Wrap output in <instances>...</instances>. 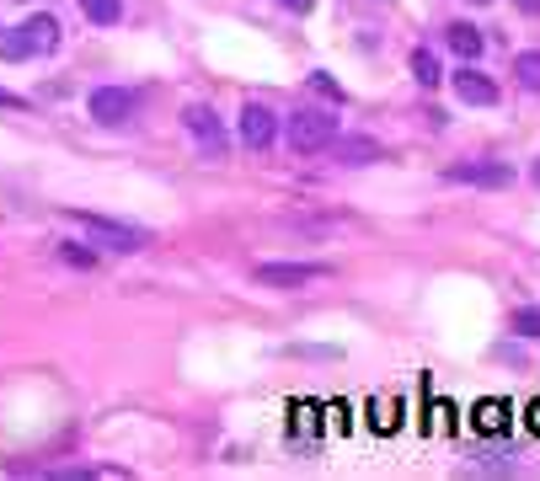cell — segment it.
Wrapping results in <instances>:
<instances>
[{
    "instance_id": "obj_5",
    "label": "cell",
    "mask_w": 540,
    "mask_h": 481,
    "mask_svg": "<svg viewBox=\"0 0 540 481\" xmlns=\"http://www.w3.org/2000/svg\"><path fill=\"white\" fill-rule=\"evenodd\" d=\"M273 139H279V118H273V107L246 102V107H241V145H246V150H268Z\"/></svg>"
},
{
    "instance_id": "obj_18",
    "label": "cell",
    "mask_w": 540,
    "mask_h": 481,
    "mask_svg": "<svg viewBox=\"0 0 540 481\" xmlns=\"http://www.w3.org/2000/svg\"><path fill=\"white\" fill-rule=\"evenodd\" d=\"M311 91H321V97H332V102H343V86H337L332 75H321V70L311 75Z\"/></svg>"
},
{
    "instance_id": "obj_17",
    "label": "cell",
    "mask_w": 540,
    "mask_h": 481,
    "mask_svg": "<svg viewBox=\"0 0 540 481\" xmlns=\"http://www.w3.org/2000/svg\"><path fill=\"white\" fill-rule=\"evenodd\" d=\"M476 423L498 428V423H508V407H498V401H482V407H476Z\"/></svg>"
},
{
    "instance_id": "obj_14",
    "label": "cell",
    "mask_w": 540,
    "mask_h": 481,
    "mask_svg": "<svg viewBox=\"0 0 540 481\" xmlns=\"http://www.w3.org/2000/svg\"><path fill=\"white\" fill-rule=\"evenodd\" d=\"M0 59H33V54H27L22 27H0Z\"/></svg>"
},
{
    "instance_id": "obj_12",
    "label": "cell",
    "mask_w": 540,
    "mask_h": 481,
    "mask_svg": "<svg viewBox=\"0 0 540 481\" xmlns=\"http://www.w3.org/2000/svg\"><path fill=\"white\" fill-rule=\"evenodd\" d=\"M514 70H519V86L524 91H540V49H524L514 59Z\"/></svg>"
},
{
    "instance_id": "obj_24",
    "label": "cell",
    "mask_w": 540,
    "mask_h": 481,
    "mask_svg": "<svg viewBox=\"0 0 540 481\" xmlns=\"http://www.w3.org/2000/svg\"><path fill=\"white\" fill-rule=\"evenodd\" d=\"M476 6H492V0H476Z\"/></svg>"
},
{
    "instance_id": "obj_19",
    "label": "cell",
    "mask_w": 540,
    "mask_h": 481,
    "mask_svg": "<svg viewBox=\"0 0 540 481\" xmlns=\"http://www.w3.org/2000/svg\"><path fill=\"white\" fill-rule=\"evenodd\" d=\"M59 257H65V262H75V268H91V262H97V257L86 252V246H65V252H59Z\"/></svg>"
},
{
    "instance_id": "obj_6",
    "label": "cell",
    "mask_w": 540,
    "mask_h": 481,
    "mask_svg": "<svg viewBox=\"0 0 540 481\" xmlns=\"http://www.w3.org/2000/svg\"><path fill=\"white\" fill-rule=\"evenodd\" d=\"M86 107H91V118H97V123H107V129H113V123H129L134 91H123V86H97Z\"/></svg>"
},
{
    "instance_id": "obj_13",
    "label": "cell",
    "mask_w": 540,
    "mask_h": 481,
    "mask_svg": "<svg viewBox=\"0 0 540 481\" xmlns=\"http://www.w3.org/2000/svg\"><path fill=\"white\" fill-rule=\"evenodd\" d=\"M412 75H418V86H439V59L428 49H412Z\"/></svg>"
},
{
    "instance_id": "obj_11",
    "label": "cell",
    "mask_w": 540,
    "mask_h": 481,
    "mask_svg": "<svg viewBox=\"0 0 540 481\" xmlns=\"http://www.w3.org/2000/svg\"><path fill=\"white\" fill-rule=\"evenodd\" d=\"M81 11H86V17L97 22V27H118V17H123L118 0H81Z\"/></svg>"
},
{
    "instance_id": "obj_9",
    "label": "cell",
    "mask_w": 540,
    "mask_h": 481,
    "mask_svg": "<svg viewBox=\"0 0 540 481\" xmlns=\"http://www.w3.org/2000/svg\"><path fill=\"white\" fill-rule=\"evenodd\" d=\"M22 38H27V54H54L59 49V22L49 17V11H43V17H27Z\"/></svg>"
},
{
    "instance_id": "obj_23",
    "label": "cell",
    "mask_w": 540,
    "mask_h": 481,
    "mask_svg": "<svg viewBox=\"0 0 540 481\" xmlns=\"http://www.w3.org/2000/svg\"><path fill=\"white\" fill-rule=\"evenodd\" d=\"M530 182H535V188H540V161H535V166H530Z\"/></svg>"
},
{
    "instance_id": "obj_1",
    "label": "cell",
    "mask_w": 540,
    "mask_h": 481,
    "mask_svg": "<svg viewBox=\"0 0 540 481\" xmlns=\"http://www.w3.org/2000/svg\"><path fill=\"white\" fill-rule=\"evenodd\" d=\"M332 139H337V113H327V107H305V113L289 118V150L316 155V150H327Z\"/></svg>"
},
{
    "instance_id": "obj_15",
    "label": "cell",
    "mask_w": 540,
    "mask_h": 481,
    "mask_svg": "<svg viewBox=\"0 0 540 481\" xmlns=\"http://www.w3.org/2000/svg\"><path fill=\"white\" fill-rule=\"evenodd\" d=\"M514 332H519V337H540V305L514 310Z\"/></svg>"
},
{
    "instance_id": "obj_20",
    "label": "cell",
    "mask_w": 540,
    "mask_h": 481,
    "mask_svg": "<svg viewBox=\"0 0 540 481\" xmlns=\"http://www.w3.org/2000/svg\"><path fill=\"white\" fill-rule=\"evenodd\" d=\"M279 6H284V11H295V17H305V11L316 6V0H279Z\"/></svg>"
},
{
    "instance_id": "obj_16",
    "label": "cell",
    "mask_w": 540,
    "mask_h": 481,
    "mask_svg": "<svg viewBox=\"0 0 540 481\" xmlns=\"http://www.w3.org/2000/svg\"><path fill=\"white\" fill-rule=\"evenodd\" d=\"M380 145H369V139H348L343 145V161H375Z\"/></svg>"
},
{
    "instance_id": "obj_2",
    "label": "cell",
    "mask_w": 540,
    "mask_h": 481,
    "mask_svg": "<svg viewBox=\"0 0 540 481\" xmlns=\"http://www.w3.org/2000/svg\"><path fill=\"white\" fill-rule=\"evenodd\" d=\"M65 214H70L81 230H91V236H97L107 252H140V246H145V230H134V225L102 220V214H75V209H65Z\"/></svg>"
},
{
    "instance_id": "obj_22",
    "label": "cell",
    "mask_w": 540,
    "mask_h": 481,
    "mask_svg": "<svg viewBox=\"0 0 540 481\" xmlns=\"http://www.w3.org/2000/svg\"><path fill=\"white\" fill-rule=\"evenodd\" d=\"M0 107H22V97L17 91H0Z\"/></svg>"
},
{
    "instance_id": "obj_3",
    "label": "cell",
    "mask_w": 540,
    "mask_h": 481,
    "mask_svg": "<svg viewBox=\"0 0 540 481\" xmlns=\"http://www.w3.org/2000/svg\"><path fill=\"white\" fill-rule=\"evenodd\" d=\"M327 273H332L327 262H262L257 284H268V289H300V284H316V278H327Z\"/></svg>"
},
{
    "instance_id": "obj_4",
    "label": "cell",
    "mask_w": 540,
    "mask_h": 481,
    "mask_svg": "<svg viewBox=\"0 0 540 481\" xmlns=\"http://www.w3.org/2000/svg\"><path fill=\"white\" fill-rule=\"evenodd\" d=\"M444 182H466V188H508V182H514V166H508V161H466V166H450Z\"/></svg>"
},
{
    "instance_id": "obj_7",
    "label": "cell",
    "mask_w": 540,
    "mask_h": 481,
    "mask_svg": "<svg viewBox=\"0 0 540 481\" xmlns=\"http://www.w3.org/2000/svg\"><path fill=\"white\" fill-rule=\"evenodd\" d=\"M182 123H188V134L198 139V145H209V155H220V150H225V134H220V118H214V107L193 102L188 113H182Z\"/></svg>"
},
{
    "instance_id": "obj_10",
    "label": "cell",
    "mask_w": 540,
    "mask_h": 481,
    "mask_svg": "<svg viewBox=\"0 0 540 481\" xmlns=\"http://www.w3.org/2000/svg\"><path fill=\"white\" fill-rule=\"evenodd\" d=\"M444 43H450V54H460V59L482 54V33H476L471 22H450V27H444Z\"/></svg>"
},
{
    "instance_id": "obj_21",
    "label": "cell",
    "mask_w": 540,
    "mask_h": 481,
    "mask_svg": "<svg viewBox=\"0 0 540 481\" xmlns=\"http://www.w3.org/2000/svg\"><path fill=\"white\" fill-rule=\"evenodd\" d=\"M514 6L524 11V17H540V0H514Z\"/></svg>"
},
{
    "instance_id": "obj_8",
    "label": "cell",
    "mask_w": 540,
    "mask_h": 481,
    "mask_svg": "<svg viewBox=\"0 0 540 481\" xmlns=\"http://www.w3.org/2000/svg\"><path fill=\"white\" fill-rule=\"evenodd\" d=\"M455 97L471 107H492L498 102V81H487L482 70H455Z\"/></svg>"
}]
</instances>
